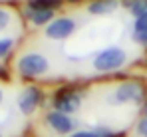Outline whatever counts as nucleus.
<instances>
[{"label":"nucleus","mask_w":147,"mask_h":137,"mask_svg":"<svg viewBox=\"0 0 147 137\" xmlns=\"http://www.w3.org/2000/svg\"><path fill=\"white\" fill-rule=\"evenodd\" d=\"M133 40L137 44L147 46V12L143 16L135 18V24H133Z\"/></svg>","instance_id":"9"},{"label":"nucleus","mask_w":147,"mask_h":137,"mask_svg":"<svg viewBox=\"0 0 147 137\" xmlns=\"http://www.w3.org/2000/svg\"><path fill=\"white\" fill-rule=\"evenodd\" d=\"M50 64L48 60L38 54V52H30V54H24L20 60H18V72L20 76L24 78H38V76H44L48 72Z\"/></svg>","instance_id":"2"},{"label":"nucleus","mask_w":147,"mask_h":137,"mask_svg":"<svg viewBox=\"0 0 147 137\" xmlns=\"http://www.w3.org/2000/svg\"><path fill=\"white\" fill-rule=\"evenodd\" d=\"M125 52L117 46H111V48H105L101 50L98 56L94 58V68L98 72H113V70H119L125 64Z\"/></svg>","instance_id":"1"},{"label":"nucleus","mask_w":147,"mask_h":137,"mask_svg":"<svg viewBox=\"0 0 147 137\" xmlns=\"http://www.w3.org/2000/svg\"><path fill=\"white\" fill-rule=\"evenodd\" d=\"M14 46V40L12 38H0V58H4Z\"/></svg>","instance_id":"13"},{"label":"nucleus","mask_w":147,"mask_h":137,"mask_svg":"<svg viewBox=\"0 0 147 137\" xmlns=\"http://www.w3.org/2000/svg\"><path fill=\"white\" fill-rule=\"evenodd\" d=\"M80 103H82V93H78V91H74V90H60L56 93V97H54L56 111H62V113H66V115L78 111Z\"/></svg>","instance_id":"4"},{"label":"nucleus","mask_w":147,"mask_h":137,"mask_svg":"<svg viewBox=\"0 0 147 137\" xmlns=\"http://www.w3.org/2000/svg\"><path fill=\"white\" fill-rule=\"evenodd\" d=\"M74 30H76L74 18H54L46 26V36L50 40H66Z\"/></svg>","instance_id":"5"},{"label":"nucleus","mask_w":147,"mask_h":137,"mask_svg":"<svg viewBox=\"0 0 147 137\" xmlns=\"http://www.w3.org/2000/svg\"><path fill=\"white\" fill-rule=\"evenodd\" d=\"M123 6H125L135 18L143 16L147 12V0H123Z\"/></svg>","instance_id":"11"},{"label":"nucleus","mask_w":147,"mask_h":137,"mask_svg":"<svg viewBox=\"0 0 147 137\" xmlns=\"http://www.w3.org/2000/svg\"><path fill=\"white\" fill-rule=\"evenodd\" d=\"M70 137H99L96 131H78V133H74Z\"/></svg>","instance_id":"16"},{"label":"nucleus","mask_w":147,"mask_h":137,"mask_svg":"<svg viewBox=\"0 0 147 137\" xmlns=\"http://www.w3.org/2000/svg\"><path fill=\"white\" fill-rule=\"evenodd\" d=\"M62 4V0H30L28 8L30 10H56Z\"/></svg>","instance_id":"12"},{"label":"nucleus","mask_w":147,"mask_h":137,"mask_svg":"<svg viewBox=\"0 0 147 137\" xmlns=\"http://www.w3.org/2000/svg\"><path fill=\"white\" fill-rule=\"evenodd\" d=\"M8 24H10V14H8L6 10H2V8H0V32H2Z\"/></svg>","instance_id":"14"},{"label":"nucleus","mask_w":147,"mask_h":137,"mask_svg":"<svg viewBox=\"0 0 147 137\" xmlns=\"http://www.w3.org/2000/svg\"><path fill=\"white\" fill-rule=\"evenodd\" d=\"M28 18H30V22L36 24V26H44V24L48 26L54 20V10H30Z\"/></svg>","instance_id":"10"},{"label":"nucleus","mask_w":147,"mask_h":137,"mask_svg":"<svg viewBox=\"0 0 147 137\" xmlns=\"http://www.w3.org/2000/svg\"><path fill=\"white\" fill-rule=\"evenodd\" d=\"M145 117H147V101H145Z\"/></svg>","instance_id":"17"},{"label":"nucleus","mask_w":147,"mask_h":137,"mask_svg":"<svg viewBox=\"0 0 147 137\" xmlns=\"http://www.w3.org/2000/svg\"><path fill=\"white\" fill-rule=\"evenodd\" d=\"M117 0H94L90 6H88V12L90 14H98V16H103V14H111L115 8H117Z\"/></svg>","instance_id":"8"},{"label":"nucleus","mask_w":147,"mask_h":137,"mask_svg":"<svg viewBox=\"0 0 147 137\" xmlns=\"http://www.w3.org/2000/svg\"><path fill=\"white\" fill-rule=\"evenodd\" d=\"M46 121H48V125L54 131H58L62 135L70 133L74 127H76V121H74L70 115L62 113V111H52V113H48L46 115Z\"/></svg>","instance_id":"6"},{"label":"nucleus","mask_w":147,"mask_h":137,"mask_svg":"<svg viewBox=\"0 0 147 137\" xmlns=\"http://www.w3.org/2000/svg\"><path fill=\"white\" fill-rule=\"evenodd\" d=\"M40 101H42V91L38 88H26L20 95V99H18V107H20L22 113L28 115L40 105Z\"/></svg>","instance_id":"7"},{"label":"nucleus","mask_w":147,"mask_h":137,"mask_svg":"<svg viewBox=\"0 0 147 137\" xmlns=\"http://www.w3.org/2000/svg\"><path fill=\"white\" fill-rule=\"evenodd\" d=\"M0 101H2V90H0Z\"/></svg>","instance_id":"18"},{"label":"nucleus","mask_w":147,"mask_h":137,"mask_svg":"<svg viewBox=\"0 0 147 137\" xmlns=\"http://www.w3.org/2000/svg\"><path fill=\"white\" fill-rule=\"evenodd\" d=\"M143 93H145V88H143V84H139V82H123L121 86L115 90L113 93V97H111V101H115V103H129V101H143Z\"/></svg>","instance_id":"3"},{"label":"nucleus","mask_w":147,"mask_h":137,"mask_svg":"<svg viewBox=\"0 0 147 137\" xmlns=\"http://www.w3.org/2000/svg\"><path fill=\"white\" fill-rule=\"evenodd\" d=\"M137 135L147 137V117H143V119L137 123Z\"/></svg>","instance_id":"15"}]
</instances>
